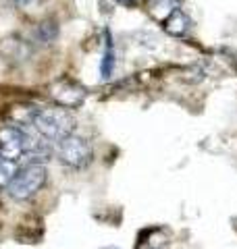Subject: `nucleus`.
<instances>
[{
  "label": "nucleus",
  "mask_w": 237,
  "mask_h": 249,
  "mask_svg": "<svg viewBox=\"0 0 237 249\" xmlns=\"http://www.w3.org/2000/svg\"><path fill=\"white\" fill-rule=\"evenodd\" d=\"M31 124L38 131V135H42L48 142H60L69 135H73L75 121L65 108H42L34 114Z\"/></svg>",
  "instance_id": "f257e3e1"
},
{
  "label": "nucleus",
  "mask_w": 237,
  "mask_h": 249,
  "mask_svg": "<svg viewBox=\"0 0 237 249\" xmlns=\"http://www.w3.org/2000/svg\"><path fill=\"white\" fill-rule=\"evenodd\" d=\"M46 177L48 175H46V168L42 164H27L25 168L17 170V175L13 177V181L6 187V191L17 201L31 199L44 187Z\"/></svg>",
  "instance_id": "f03ea898"
},
{
  "label": "nucleus",
  "mask_w": 237,
  "mask_h": 249,
  "mask_svg": "<svg viewBox=\"0 0 237 249\" xmlns=\"http://www.w3.org/2000/svg\"><path fill=\"white\" fill-rule=\"evenodd\" d=\"M59 158L62 164H67L71 168H85L92 162L94 152L83 137L69 135L59 142Z\"/></svg>",
  "instance_id": "7ed1b4c3"
},
{
  "label": "nucleus",
  "mask_w": 237,
  "mask_h": 249,
  "mask_svg": "<svg viewBox=\"0 0 237 249\" xmlns=\"http://www.w3.org/2000/svg\"><path fill=\"white\" fill-rule=\"evenodd\" d=\"M25 156V131L6 124L0 129V160L17 162Z\"/></svg>",
  "instance_id": "20e7f679"
},
{
  "label": "nucleus",
  "mask_w": 237,
  "mask_h": 249,
  "mask_svg": "<svg viewBox=\"0 0 237 249\" xmlns=\"http://www.w3.org/2000/svg\"><path fill=\"white\" fill-rule=\"evenodd\" d=\"M52 98L59 102V106L73 108V106H79L83 102L85 91L79 88V85H73V83H59L52 88Z\"/></svg>",
  "instance_id": "39448f33"
},
{
  "label": "nucleus",
  "mask_w": 237,
  "mask_h": 249,
  "mask_svg": "<svg viewBox=\"0 0 237 249\" xmlns=\"http://www.w3.org/2000/svg\"><path fill=\"white\" fill-rule=\"evenodd\" d=\"M189 25H192V23H189V19L179 9L173 11L169 15V19H167V31H169V34H173V36H183V34H187Z\"/></svg>",
  "instance_id": "423d86ee"
},
{
  "label": "nucleus",
  "mask_w": 237,
  "mask_h": 249,
  "mask_svg": "<svg viewBox=\"0 0 237 249\" xmlns=\"http://www.w3.org/2000/svg\"><path fill=\"white\" fill-rule=\"evenodd\" d=\"M113 65H115V50H113V42H110V34H106V52H104V60H102V79H108L113 75Z\"/></svg>",
  "instance_id": "0eeeda50"
},
{
  "label": "nucleus",
  "mask_w": 237,
  "mask_h": 249,
  "mask_svg": "<svg viewBox=\"0 0 237 249\" xmlns=\"http://www.w3.org/2000/svg\"><path fill=\"white\" fill-rule=\"evenodd\" d=\"M15 175H17V170H15V162L0 160V189H6V187L11 185Z\"/></svg>",
  "instance_id": "6e6552de"
},
{
  "label": "nucleus",
  "mask_w": 237,
  "mask_h": 249,
  "mask_svg": "<svg viewBox=\"0 0 237 249\" xmlns=\"http://www.w3.org/2000/svg\"><path fill=\"white\" fill-rule=\"evenodd\" d=\"M38 36H40V40H44V44H48L54 40V36H57V27L50 25V23H44V25L38 29Z\"/></svg>",
  "instance_id": "1a4fd4ad"
},
{
  "label": "nucleus",
  "mask_w": 237,
  "mask_h": 249,
  "mask_svg": "<svg viewBox=\"0 0 237 249\" xmlns=\"http://www.w3.org/2000/svg\"><path fill=\"white\" fill-rule=\"evenodd\" d=\"M17 2H19V4H23V2H25V4H27V2H29V0H17Z\"/></svg>",
  "instance_id": "9d476101"
}]
</instances>
